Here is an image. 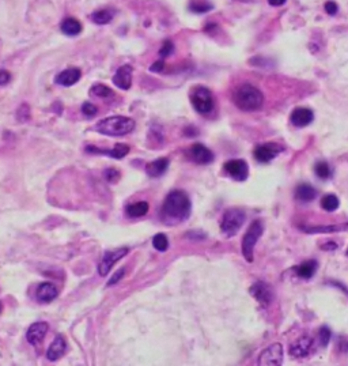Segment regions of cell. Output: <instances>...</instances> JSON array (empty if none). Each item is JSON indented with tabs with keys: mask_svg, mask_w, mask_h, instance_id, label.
Listing matches in <instances>:
<instances>
[{
	"mask_svg": "<svg viewBox=\"0 0 348 366\" xmlns=\"http://www.w3.org/2000/svg\"><path fill=\"white\" fill-rule=\"evenodd\" d=\"M192 203L184 191L174 189L169 193L162 206V220L168 225H177L189 218Z\"/></svg>",
	"mask_w": 348,
	"mask_h": 366,
	"instance_id": "6da1fadb",
	"label": "cell"
},
{
	"mask_svg": "<svg viewBox=\"0 0 348 366\" xmlns=\"http://www.w3.org/2000/svg\"><path fill=\"white\" fill-rule=\"evenodd\" d=\"M233 101L236 104V107L244 112H254L263 107L264 96L256 86L245 83V85L238 86L234 90Z\"/></svg>",
	"mask_w": 348,
	"mask_h": 366,
	"instance_id": "7a4b0ae2",
	"label": "cell"
},
{
	"mask_svg": "<svg viewBox=\"0 0 348 366\" xmlns=\"http://www.w3.org/2000/svg\"><path fill=\"white\" fill-rule=\"evenodd\" d=\"M96 130L107 136H124L135 130V121L125 116H112L98 121Z\"/></svg>",
	"mask_w": 348,
	"mask_h": 366,
	"instance_id": "3957f363",
	"label": "cell"
},
{
	"mask_svg": "<svg viewBox=\"0 0 348 366\" xmlns=\"http://www.w3.org/2000/svg\"><path fill=\"white\" fill-rule=\"evenodd\" d=\"M264 231V225L261 220H253L250 226L247 227L245 236L242 238V255L247 263H253V255H254V247L260 240V237L263 236Z\"/></svg>",
	"mask_w": 348,
	"mask_h": 366,
	"instance_id": "277c9868",
	"label": "cell"
},
{
	"mask_svg": "<svg viewBox=\"0 0 348 366\" xmlns=\"http://www.w3.org/2000/svg\"><path fill=\"white\" fill-rule=\"evenodd\" d=\"M246 214L242 209H229L220 220V230L226 237L236 236L245 223Z\"/></svg>",
	"mask_w": 348,
	"mask_h": 366,
	"instance_id": "5b68a950",
	"label": "cell"
},
{
	"mask_svg": "<svg viewBox=\"0 0 348 366\" xmlns=\"http://www.w3.org/2000/svg\"><path fill=\"white\" fill-rule=\"evenodd\" d=\"M192 107L200 114H208L213 110V96L209 89L204 86H196L193 87L191 93Z\"/></svg>",
	"mask_w": 348,
	"mask_h": 366,
	"instance_id": "8992f818",
	"label": "cell"
},
{
	"mask_svg": "<svg viewBox=\"0 0 348 366\" xmlns=\"http://www.w3.org/2000/svg\"><path fill=\"white\" fill-rule=\"evenodd\" d=\"M249 293L252 294L253 298L256 299L261 306H264V308L270 306L272 299H274V290L265 282L260 281L253 283L252 288L249 289Z\"/></svg>",
	"mask_w": 348,
	"mask_h": 366,
	"instance_id": "52a82bcc",
	"label": "cell"
},
{
	"mask_svg": "<svg viewBox=\"0 0 348 366\" xmlns=\"http://www.w3.org/2000/svg\"><path fill=\"white\" fill-rule=\"evenodd\" d=\"M283 362V346L280 343H274L261 351L258 355V365H281Z\"/></svg>",
	"mask_w": 348,
	"mask_h": 366,
	"instance_id": "ba28073f",
	"label": "cell"
},
{
	"mask_svg": "<svg viewBox=\"0 0 348 366\" xmlns=\"http://www.w3.org/2000/svg\"><path fill=\"white\" fill-rule=\"evenodd\" d=\"M284 150V147H281L280 145L278 143H265V145H260L254 148V158L256 161L261 162V164H267V162H271L274 158H276L281 151Z\"/></svg>",
	"mask_w": 348,
	"mask_h": 366,
	"instance_id": "9c48e42d",
	"label": "cell"
},
{
	"mask_svg": "<svg viewBox=\"0 0 348 366\" xmlns=\"http://www.w3.org/2000/svg\"><path fill=\"white\" fill-rule=\"evenodd\" d=\"M128 255V248H120L116 251H107L106 254L104 255L101 263L98 265V272L101 276H106L109 274V271L112 270V267L114 265L116 261L121 260L124 256Z\"/></svg>",
	"mask_w": 348,
	"mask_h": 366,
	"instance_id": "30bf717a",
	"label": "cell"
},
{
	"mask_svg": "<svg viewBox=\"0 0 348 366\" xmlns=\"http://www.w3.org/2000/svg\"><path fill=\"white\" fill-rule=\"evenodd\" d=\"M223 169L233 180L245 181L249 175V168L244 159H230L223 166Z\"/></svg>",
	"mask_w": 348,
	"mask_h": 366,
	"instance_id": "8fae6325",
	"label": "cell"
},
{
	"mask_svg": "<svg viewBox=\"0 0 348 366\" xmlns=\"http://www.w3.org/2000/svg\"><path fill=\"white\" fill-rule=\"evenodd\" d=\"M189 152V158H191L193 162H196L199 165H208L212 162L215 157H213V152L206 147L202 143H195L192 145L191 148L188 150Z\"/></svg>",
	"mask_w": 348,
	"mask_h": 366,
	"instance_id": "7c38bea8",
	"label": "cell"
},
{
	"mask_svg": "<svg viewBox=\"0 0 348 366\" xmlns=\"http://www.w3.org/2000/svg\"><path fill=\"white\" fill-rule=\"evenodd\" d=\"M48 329H49V326H48V323H45V321H37V323L32 324L29 327L28 332H26L28 342L30 344H33V346L39 344L42 342V339L45 338Z\"/></svg>",
	"mask_w": 348,
	"mask_h": 366,
	"instance_id": "4fadbf2b",
	"label": "cell"
},
{
	"mask_svg": "<svg viewBox=\"0 0 348 366\" xmlns=\"http://www.w3.org/2000/svg\"><path fill=\"white\" fill-rule=\"evenodd\" d=\"M132 73H134V68L131 67L129 64L121 66L116 71L114 76H113L114 86H117L118 89H123V90L131 89V86H132Z\"/></svg>",
	"mask_w": 348,
	"mask_h": 366,
	"instance_id": "5bb4252c",
	"label": "cell"
},
{
	"mask_svg": "<svg viewBox=\"0 0 348 366\" xmlns=\"http://www.w3.org/2000/svg\"><path fill=\"white\" fill-rule=\"evenodd\" d=\"M314 120V113L310 110L309 108H297L294 109L290 116V121L292 125H295L298 128H303Z\"/></svg>",
	"mask_w": 348,
	"mask_h": 366,
	"instance_id": "9a60e30c",
	"label": "cell"
},
{
	"mask_svg": "<svg viewBox=\"0 0 348 366\" xmlns=\"http://www.w3.org/2000/svg\"><path fill=\"white\" fill-rule=\"evenodd\" d=\"M312 346H313V339L309 338V336H303V338L298 339L294 343L291 344L290 347V354L294 357V358H305L308 357L312 350Z\"/></svg>",
	"mask_w": 348,
	"mask_h": 366,
	"instance_id": "2e32d148",
	"label": "cell"
},
{
	"mask_svg": "<svg viewBox=\"0 0 348 366\" xmlns=\"http://www.w3.org/2000/svg\"><path fill=\"white\" fill-rule=\"evenodd\" d=\"M35 297L41 304H49L57 297V289L56 286L51 283V282H45L41 283L37 290H35Z\"/></svg>",
	"mask_w": 348,
	"mask_h": 366,
	"instance_id": "e0dca14e",
	"label": "cell"
},
{
	"mask_svg": "<svg viewBox=\"0 0 348 366\" xmlns=\"http://www.w3.org/2000/svg\"><path fill=\"white\" fill-rule=\"evenodd\" d=\"M80 76H82V73H80L79 68H68V70H64L63 73L57 75L55 82L57 85L70 87V86L75 85L76 82H79Z\"/></svg>",
	"mask_w": 348,
	"mask_h": 366,
	"instance_id": "ac0fdd59",
	"label": "cell"
},
{
	"mask_svg": "<svg viewBox=\"0 0 348 366\" xmlns=\"http://www.w3.org/2000/svg\"><path fill=\"white\" fill-rule=\"evenodd\" d=\"M86 151L97 152V154H105L109 157L116 158V159H121L129 152V146L124 145V143H117L116 146L113 147L112 150H102V148H97L94 146H87L86 147Z\"/></svg>",
	"mask_w": 348,
	"mask_h": 366,
	"instance_id": "d6986e66",
	"label": "cell"
},
{
	"mask_svg": "<svg viewBox=\"0 0 348 366\" xmlns=\"http://www.w3.org/2000/svg\"><path fill=\"white\" fill-rule=\"evenodd\" d=\"M66 350H67V343L62 335H59L55 338V340L52 342L49 349L46 351V358L49 361L60 360L63 355L66 354Z\"/></svg>",
	"mask_w": 348,
	"mask_h": 366,
	"instance_id": "ffe728a7",
	"label": "cell"
},
{
	"mask_svg": "<svg viewBox=\"0 0 348 366\" xmlns=\"http://www.w3.org/2000/svg\"><path fill=\"white\" fill-rule=\"evenodd\" d=\"M169 165H170V161L168 158H158V159L147 165L146 173L150 177H159V176L166 173V170L169 169Z\"/></svg>",
	"mask_w": 348,
	"mask_h": 366,
	"instance_id": "44dd1931",
	"label": "cell"
},
{
	"mask_svg": "<svg viewBox=\"0 0 348 366\" xmlns=\"http://www.w3.org/2000/svg\"><path fill=\"white\" fill-rule=\"evenodd\" d=\"M295 272H297V275L299 278H302V279H310V278H313L314 274L318 270V263L315 261V260H308V261H305L301 265H298L294 268Z\"/></svg>",
	"mask_w": 348,
	"mask_h": 366,
	"instance_id": "7402d4cb",
	"label": "cell"
},
{
	"mask_svg": "<svg viewBox=\"0 0 348 366\" xmlns=\"http://www.w3.org/2000/svg\"><path fill=\"white\" fill-rule=\"evenodd\" d=\"M295 197L301 202H312L317 197V189L310 184H301L295 189Z\"/></svg>",
	"mask_w": 348,
	"mask_h": 366,
	"instance_id": "603a6c76",
	"label": "cell"
},
{
	"mask_svg": "<svg viewBox=\"0 0 348 366\" xmlns=\"http://www.w3.org/2000/svg\"><path fill=\"white\" fill-rule=\"evenodd\" d=\"M62 32L66 36H70V37H73V36H78L80 32H82V25L79 22L78 19L75 18H66L62 22Z\"/></svg>",
	"mask_w": 348,
	"mask_h": 366,
	"instance_id": "cb8c5ba5",
	"label": "cell"
},
{
	"mask_svg": "<svg viewBox=\"0 0 348 366\" xmlns=\"http://www.w3.org/2000/svg\"><path fill=\"white\" fill-rule=\"evenodd\" d=\"M148 209H150V204L147 202H136L134 204H129L125 211L131 218H140L148 213Z\"/></svg>",
	"mask_w": 348,
	"mask_h": 366,
	"instance_id": "d4e9b609",
	"label": "cell"
},
{
	"mask_svg": "<svg viewBox=\"0 0 348 366\" xmlns=\"http://www.w3.org/2000/svg\"><path fill=\"white\" fill-rule=\"evenodd\" d=\"M303 231L315 234V233H335V231L348 230V223L346 225H329V226H317V227H302Z\"/></svg>",
	"mask_w": 348,
	"mask_h": 366,
	"instance_id": "484cf974",
	"label": "cell"
},
{
	"mask_svg": "<svg viewBox=\"0 0 348 366\" xmlns=\"http://www.w3.org/2000/svg\"><path fill=\"white\" fill-rule=\"evenodd\" d=\"M114 12L112 10H98L91 14V21L97 25H106L113 19Z\"/></svg>",
	"mask_w": 348,
	"mask_h": 366,
	"instance_id": "4316f807",
	"label": "cell"
},
{
	"mask_svg": "<svg viewBox=\"0 0 348 366\" xmlns=\"http://www.w3.org/2000/svg\"><path fill=\"white\" fill-rule=\"evenodd\" d=\"M339 206H340V200H339V197L336 195H325V196L321 199V207L325 210L326 213H333V211H336L339 209Z\"/></svg>",
	"mask_w": 348,
	"mask_h": 366,
	"instance_id": "83f0119b",
	"label": "cell"
},
{
	"mask_svg": "<svg viewBox=\"0 0 348 366\" xmlns=\"http://www.w3.org/2000/svg\"><path fill=\"white\" fill-rule=\"evenodd\" d=\"M189 10L195 14H204L212 10V4L208 1H202V0H192L189 3Z\"/></svg>",
	"mask_w": 348,
	"mask_h": 366,
	"instance_id": "f1b7e54d",
	"label": "cell"
},
{
	"mask_svg": "<svg viewBox=\"0 0 348 366\" xmlns=\"http://www.w3.org/2000/svg\"><path fill=\"white\" fill-rule=\"evenodd\" d=\"M90 94L94 97H98V98H110V97L114 96L112 89H109L107 86L101 85V83L93 86L90 90Z\"/></svg>",
	"mask_w": 348,
	"mask_h": 366,
	"instance_id": "f546056e",
	"label": "cell"
},
{
	"mask_svg": "<svg viewBox=\"0 0 348 366\" xmlns=\"http://www.w3.org/2000/svg\"><path fill=\"white\" fill-rule=\"evenodd\" d=\"M314 173L317 177H320L321 180H328L332 176L331 166L326 164V162H317L314 166Z\"/></svg>",
	"mask_w": 348,
	"mask_h": 366,
	"instance_id": "4dcf8cb0",
	"label": "cell"
},
{
	"mask_svg": "<svg viewBox=\"0 0 348 366\" xmlns=\"http://www.w3.org/2000/svg\"><path fill=\"white\" fill-rule=\"evenodd\" d=\"M152 245H154V248L157 249L158 252H166V249L169 248L168 237L165 236L163 233H158L152 238Z\"/></svg>",
	"mask_w": 348,
	"mask_h": 366,
	"instance_id": "1f68e13d",
	"label": "cell"
},
{
	"mask_svg": "<svg viewBox=\"0 0 348 366\" xmlns=\"http://www.w3.org/2000/svg\"><path fill=\"white\" fill-rule=\"evenodd\" d=\"M174 53V44L172 39H165L163 41L162 46H161V49H159V57L161 59H166V57L172 56Z\"/></svg>",
	"mask_w": 348,
	"mask_h": 366,
	"instance_id": "d6a6232c",
	"label": "cell"
},
{
	"mask_svg": "<svg viewBox=\"0 0 348 366\" xmlns=\"http://www.w3.org/2000/svg\"><path fill=\"white\" fill-rule=\"evenodd\" d=\"M318 338H320V344H321V346H322V347H326V346H328V343L331 342V338H332L331 329H329V328L326 327V326H324V327H321L320 328V332H318Z\"/></svg>",
	"mask_w": 348,
	"mask_h": 366,
	"instance_id": "836d02e7",
	"label": "cell"
},
{
	"mask_svg": "<svg viewBox=\"0 0 348 366\" xmlns=\"http://www.w3.org/2000/svg\"><path fill=\"white\" fill-rule=\"evenodd\" d=\"M17 118L19 121H23V123L30 120V108H29L28 104H22L21 107L18 108Z\"/></svg>",
	"mask_w": 348,
	"mask_h": 366,
	"instance_id": "e575fe53",
	"label": "cell"
},
{
	"mask_svg": "<svg viewBox=\"0 0 348 366\" xmlns=\"http://www.w3.org/2000/svg\"><path fill=\"white\" fill-rule=\"evenodd\" d=\"M82 113L86 117H94L98 113V108L94 104H91V102H84L82 105Z\"/></svg>",
	"mask_w": 348,
	"mask_h": 366,
	"instance_id": "d590c367",
	"label": "cell"
},
{
	"mask_svg": "<svg viewBox=\"0 0 348 366\" xmlns=\"http://www.w3.org/2000/svg\"><path fill=\"white\" fill-rule=\"evenodd\" d=\"M104 176L109 183H116L120 179V172L116 169H106L104 172Z\"/></svg>",
	"mask_w": 348,
	"mask_h": 366,
	"instance_id": "8d00e7d4",
	"label": "cell"
},
{
	"mask_svg": "<svg viewBox=\"0 0 348 366\" xmlns=\"http://www.w3.org/2000/svg\"><path fill=\"white\" fill-rule=\"evenodd\" d=\"M324 8H325V11L328 12L329 15H335V14L339 11V6H337V3H336V1H332V0L326 1L325 6H324Z\"/></svg>",
	"mask_w": 348,
	"mask_h": 366,
	"instance_id": "74e56055",
	"label": "cell"
},
{
	"mask_svg": "<svg viewBox=\"0 0 348 366\" xmlns=\"http://www.w3.org/2000/svg\"><path fill=\"white\" fill-rule=\"evenodd\" d=\"M125 275V268H121V270H118L114 275L109 279V282H107V286H113V285H116L120 279H123V276Z\"/></svg>",
	"mask_w": 348,
	"mask_h": 366,
	"instance_id": "f35d334b",
	"label": "cell"
},
{
	"mask_svg": "<svg viewBox=\"0 0 348 366\" xmlns=\"http://www.w3.org/2000/svg\"><path fill=\"white\" fill-rule=\"evenodd\" d=\"M11 80V73L6 70H0V86H6Z\"/></svg>",
	"mask_w": 348,
	"mask_h": 366,
	"instance_id": "ab89813d",
	"label": "cell"
},
{
	"mask_svg": "<svg viewBox=\"0 0 348 366\" xmlns=\"http://www.w3.org/2000/svg\"><path fill=\"white\" fill-rule=\"evenodd\" d=\"M163 70H165V62H163L162 59H159L158 62L154 63L151 67H150V71H151V73H161Z\"/></svg>",
	"mask_w": 348,
	"mask_h": 366,
	"instance_id": "60d3db41",
	"label": "cell"
},
{
	"mask_svg": "<svg viewBox=\"0 0 348 366\" xmlns=\"http://www.w3.org/2000/svg\"><path fill=\"white\" fill-rule=\"evenodd\" d=\"M321 248L324 249V251H335V249H337V244H335V242L332 241H328L326 244H324V245H321Z\"/></svg>",
	"mask_w": 348,
	"mask_h": 366,
	"instance_id": "b9f144b4",
	"label": "cell"
},
{
	"mask_svg": "<svg viewBox=\"0 0 348 366\" xmlns=\"http://www.w3.org/2000/svg\"><path fill=\"white\" fill-rule=\"evenodd\" d=\"M287 0H268V3H270L271 6L278 7V6H283L284 3H286Z\"/></svg>",
	"mask_w": 348,
	"mask_h": 366,
	"instance_id": "7bdbcfd3",
	"label": "cell"
},
{
	"mask_svg": "<svg viewBox=\"0 0 348 366\" xmlns=\"http://www.w3.org/2000/svg\"><path fill=\"white\" fill-rule=\"evenodd\" d=\"M1 312H3V304L0 302V315H1Z\"/></svg>",
	"mask_w": 348,
	"mask_h": 366,
	"instance_id": "ee69618b",
	"label": "cell"
},
{
	"mask_svg": "<svg viewBox=\"0 0 348 366\" xmlns=\"http://www.w3.org/2000/svg\"><path fill=\"white\" fill-rule=\"evenodd\" d=\"M238 1H250V0H238Z\"/></svg>",
	"mask_w": 348,
	"mask_h": 366,
	"instance_id": "f6af8a7d",
	"label": "cell"
},
{
	"mask_svg": "<svg viewBox=\"0 0 348 366\" xmlns=\"http://www.w3.org/2000/svg\"><path fill=\"white\" fill-rule=\"evenodd\" d=\"M346 256H347V257H348V248H347V251H346Z\"/></svg>",
	"mask_w": 348,
	"mask_h": 366,
	"instance_id": "bcb514c9",
	"label": "cell"
}]
</instances>
